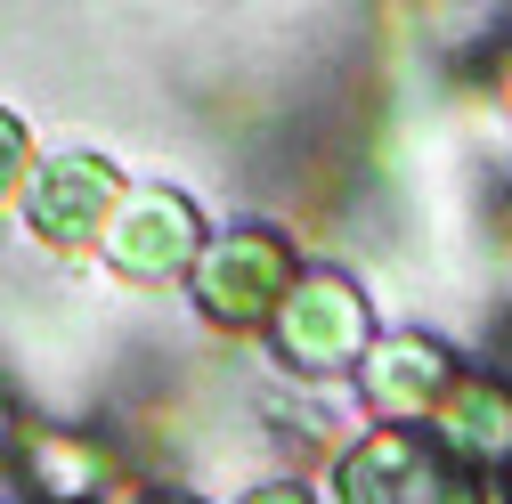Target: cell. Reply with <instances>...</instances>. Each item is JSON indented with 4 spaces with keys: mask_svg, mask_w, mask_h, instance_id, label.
I'll list each match as a JSON object with an SVG mask.
<instances>
[{
    "mask_svg": "<svg viewBox=\"0 0 512 504\" xmlns=\"http://www.w3.org/2000/svg\"><path fill=\"white\" fill-rule=\"evenodd\" d=\"M382 342V318H374V293L334 269V261H309L285 293V309L269 318L261 350L277 358L285 383H358L366 350Z\"/></svg>",
    "mask_w": 512,
    "mask_h": 504,
    "instance_id": "obj_1",
    "label": "cell"
},
{
    "mask_svg": "<svg viewBox=\"0 0 512 504\" xmlns=\"http://www.w3.org/2000/svg\"><path fill=\"white\" fill-rule=\"evenodd\" d=\"M301 269H309L301 244H293L277 220H236V228H212L196 277H187V301H196V318H204L212 334L261 342Z\"/></svg>",
    "mask_w": 512,
    "mask_h": 504,
    "instance_id": "obj_2",
    "label": "cell"
},
{
    "mask_svg": "<svg viewBox=\"0 0 512 504\" xmlns=\"http://www.w3.org/2000/svg\"><path fill=\"white\" fill-rule=\"evenodd\" d=\"M122 196H131V179H122L98 147H57L33 163V187L17 204V228L25 244H41L49 261H90V252L106 244Z\"/></svg>",
    "mask_w": 512,
    "mask_h": 504,
    "instance_id": "obj_3",
    "label": "cell"
},
{
    "mask_svg": "<svg viewBox=\"0 0 512 504\" xmlns=\"http://www.w3.org/2000/svg\"><path fill=\"white\" fill-rule=\"evenodd\" d=\"M204 244H212V220L204 204L187 196V187L171 179H139L131 196H122L106 244H98V261L122 277V285H187L204 261Z\"/></svg>",
    "mask_w": 512,
    "mask_h": 504,
    "instance_id": "obj_4",
    "label": "cell"
},
{
    "mask_svg": "<svg viewBox=\"0 0 512 504\" xmlns=\"http://www.w3.org/2000/svg\"><path fill=\"white\" fill-rule=\"evenodd\" d=\"M480 480H464L431 448V431L374 423L326 464V504H472Z\"/></svg>",
    "mask_w": 512,
    "mask_h": 504,
    "instance_id": "obj_5",
    "label": "cell"
},
{
    "mask_svg": "<svg viewBox=\"0 0 512 504\" xmlns=\"http://www.w3.org/2000/svg\"><path fill=\"white\" fill-rule=\"evenodd\" d=\"M464 383V350L431 334V326H382V342L358 366V407L366 423H391V431H423L439 415V399Z\"/></svg>",
    "mask_w": 512,
    "mask_h": 504,
    "instance_id": "obj_6",
    "label": "cell"
},
{
    "mask_svg": "<svg viewBox=\"0 0 512 504\" xmlns=\"http://www.w3.org/2000/svg\"><path fill=\"white\" fill-rule=\"evenodd\" d=\"M423 431L464 480L496 488V472L512 464V374L504 366H464V383L439 399V415Z\"/></svg>",
    "mask_w": 512,
    "mask_h": 504,
    "instance_id": "obj_7",
    "label": "cell"
},
{
    "mask_svg": "<svg viewBox=\"0 0 512 504\" xmlns=\"http://www.w3.org/2000/svg\"><path fill=\"white\" fill-rule=\"evenodd\" d=\"M17 480H25V504H122V488L139 472H122L114 448L82 423H33L17 448Z\"/></svg>",
    "mask_w": 512,
    "mask_h": 504,
    "instance_id": "obj_8",
    "label": "cell"
},
{
    "mask_svg": "<svg viewBox=\"0 0 512 504\" xmlns=\"http://www.w3.org/2000/svg\"><path fill=\"white\" fill-rule=\"evenodd\" d=\"M33 122L9 106V98H0V212H17L25 204V187H33Z\"/></svg>",
    "mask_w": 512,
    "mask_h": 504,
    "instance_id": "obj_9",
    "label": "cell"
},
{
    "mask_svg": "<svg viewBox=\"0 0 512 504\" xmlns=\"http://www.w3.org/2000/svg\"><path fill=\"white\" fill-rule=\"evenodd\" d=\"M472 82H480V98L496 106V131H504V147H512V41L480 57V74H472Z\"/></svg>",
    "mask_w": 512,
    "mask_h": 504,
    "instance_id": "obj_10",
    "label": "cell"
},
{
    "mask_svg": "<svg viewBox=\"0 0 512 504\" xmlns=\"http://www.w3.org/2000/svg\"><path fill=\"white\" fill-rule=\"evenodd\" d=\"M236 504H326V488H309L301 472H261L252 488H236Z\"/></svg>",
    "mask_w": 512,
    "mask_h": 504,
    "instance_id": "obj_11",
    "label": "cell"
},
{
    "mask_svg": "<svg viewBox=\"0 0 512 504\" xmlns=\"http://www.w3.org/2000/svg\"><path fill=\"white\" fill-rule=\"evenodd\" d=\"M122 504H212V496L179 488V480H131V488H122Z\"/></svg>",
    "mask_w": 512,
    "mask_h": 504,
    "instance_id": "obj_12",
    "label": "cell"
},
{
    "mask_svg": "<svg viewBox=\"0 0 512 504\" xmlns=\"http://www.w3.org/2000/svg\"><path fill=\"white\" fill-rule=\"evenodd\" d=\"M17 448H25V415H17V391L0 383V464H17Z\"/></svg>",
    "mask_w": 512,
    "mask_h": 504,
    "instance_id": "obj_13",
    "label": "cell"
},
{
    "mask_svg": "<svg viewBox=\"0 0 512 504\" xmlns=\"http://www.w3.org/2000/svg\"><path fill=\"white\" fill-rule=\"evenodd\" d=\"M488 496H496V504H512V464L496 472V488H488Z\"/></svg>",
    "mask_w": 512,
    "mask_h": 504,
    "instance_id": "obj_14",
    "label": "cell"
},
{
    "mask_svg": "<svg viewBox=\"0 0 512 504\" xmlns=\"http://www.w3.org/2000/svg\"><path fill=\"white\" fill-rule=\"evenodd\" d=\"M472 504H496V496H488V488H480V496H472Z\"/></svg>",
    "mask_w": 512,
    "mask_h": 504,
    "instance_id": "obj_15",
    "label": "cell"
}]
</instances>
